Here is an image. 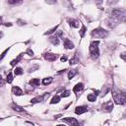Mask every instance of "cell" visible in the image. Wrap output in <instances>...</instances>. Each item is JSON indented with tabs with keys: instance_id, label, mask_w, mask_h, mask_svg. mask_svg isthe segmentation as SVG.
<instances>
[{
	"instance_id": "6da1fadb",
	"label": "cell",
	"mask_w": 126,
	"mask_h": 126,
	"mask_svg": "<svg viewBox=\"0 0 126 126\" xmlns=\"http://www.w3.org/2000/svg\"><path fill=\"white\" fill-rule=\"evenodd\" d=\"M111 94H112L113 100L116 104H124L125 103V100H126L125 92H121L120 90L113 87L112 90H111Z\"/></svg>"
},
{
	"instance_id": "7a4b0ae2",
	"label": "cell",
	"mask_w": 126,
	"mask_h": 126,
	"mask_svg": "<svg viewBox=\"0 0 126 126\" xmlns=\"http://www.w3.org/2000/svg\"><path fill=\"white\" fill-rule=\"evenodd\" d=\"M98 44H99V41H98V40H96V41H92L91 44H90L89 50H90L91 58H92L93 60L97 59L98 56H99V48H98Z\"/></svg>"
},
{
	"instance_id": "3957f363",
	"label": "cell",
	"mask_w": 126,
	"mask_h": 126,
	"mask_svg": "<svg viewBox=\"0 0 126 126\" xmlns=\"http://www.w3.org/2000/svg\"><path fill=\"white\" fill-rule=\"evenodd\" d=\"M92 35L95 38H105L108 35V32L102 28H96V29L93 30Z\"/></svg>"
},
{
	"instance_id": "277c9868",
	"label": "cell",
	"mask_w": 126,
	"mask_h": 126,
	"mask_svg": "<svg viewBox=\"0 0 126 126\" xmlns=\"http://www.w3.org/2000/svg\"><path fill=\"white\" fill-rule=\"evenodd\" d=\"M124 17V12L122 10L119 9H113L110 12V19L114 20L115 22H118L119 20H121Z\"/></svg>"
},
{
	"instance_id": "5b68a950",
	"label": "cell",
	"mask_w": 126,
	"mask_h": 126,
	"mask_svg": "<svg viewBox=\"0 0 126 126\" xmlns=\"http://www.w3.org/2000/svg\"><path fill=\"white\" fill-rule=\"evenodd\" d=\"M61 120L66 122V123H68V124H70L71 126H80L79 121L74 117H65V118H62Z\"/></svg>"
},
{
	"instance_id": "8992f818",
	"label": "cell",
	"mask_w": 126,
	"mask_h": 126,
	"mask_svg": "<svg viewBox=\"0 0 126 126\" xmlns=\"http://www.w3.org/2000/svg\"><path fill=\"white\" fill-rule=\"evenodd\" d=\"M88 111V106L87 105H82V106H77L76 108H75V113L76 114H83V113H85V112H87Z\"/></svg>"
},
{
	"instance_id": "52a82bcc",
	"label": "cell",
	"mask_w": 126,
	"mask_h": 126,
	"mask_svg": "<svg viewBox=\"0 0 126 126\" xmlns=\"http://www.w3.org/2000/svg\"><path fill=\"white\" fill-rule=\"evenodd\" d=\"M63 45L66 49H73L74 48V43L69 39V38H64L63 40Z\"/></svg>"
},
{
	"instance_id": "ba28073f",
	"label": "cell",
	"mask_w": 126,
	"mask_h": 126,
	"mask_svg": "<svg viewBox=\"0 0 126 126\" xmlns=\"http://www.w3.org/2000/svg\"><path fill=\"white\" fill-rule=\"evenodd\" d=\"M10 107H11V108H12L13 110L17 111V112H21V113H23V112H24V113H26V110H25V109H24V108H23L22 106H19L18 104L14 103V102L10 104Z\"/></svg>"
},
{
	"instance_id": "9c48e42d",
	"label": "cell",
	"mask_w": 126,
	"mask_h": 126,
	"mask_svg": "<svg viewBox=\"0 0 126 126\" xmlns=\"http://www.w3.org/2000/svg\"><path fill=\"white\" fill-rule=\"evenodd\" d=\"M44 58H45L47 61L52 62V61H55V60L57 59V55L54 54V53H50V52H48V53H45V54H44Z\"/></svg>"
},
{
	"instance_id": "30bf717a",
	"label": "cell",
	"mask_w": 126,
	"mask_h": 126,
	"mask_svg": "<svg viewBox=\"0 0 126 126\" xmlns=\"http://www.w3.org/2000/svg\"><path fill=\"white\" fill-rule=\"evenodd\" d=\"M49 41H50L52 44H54V45H58L59 42H60V40H59V35L55 33L54 35H52V36L49 37Z\"/></svg>"
},
{
	"instance_id": "8fae6325",
	"label": "cell",
	"mask_w": 126,
	"mask_h": 126,
	"mask_svg": "<svg viewBox=\"0 0 126 126\" xmlns=\"http://www.w3.org/2000/svg\"><path fill=\"white\" fill-rule=\"evenodd\" d=\"M12 93L15 95H22L23 94V90L18 86H14V87H12Z\"/></svg>"
},
{
	"instance_id": "7c38bea8",
	"label": "cell",
	"mask_w": 126,
	"mask_h": 126,
	"mask_svg": "<svg viewBox=\"0 0 126 126\" xmlns=\"http://www.w3.org/2000/svg\"><path fill=\"white\" fill-rule=\"evenodd\" d=\"M48 94H45V95L44 96H42V95H38V96H35L34 98H32V100H31V102L32 103H37V102H41L46 96H48Z\"/></svg>"
},
{
	"instance_id": "4fadbf2b",
	"label": "cell",
	"mask_w": 126,
	"mask_h": 126,
	"mask_svg": "<svg viewBox=\"0 0 126 126\" xmlns=\"http://www.w3.org/2000/svg\"><path fill=\"white\" fill-rule=\"evenodd\" d=\"M83 89H84V84H83V83H78V84L73 88V92H74L75 94H79L81 91H83Z\"/></svg>"
},
{
	"instance_id": "5bb4252c",
	"label": "cell",
	"mask_w": 126,
	"mask_h": 126,
	"mask_svg": "<svg viewBox=\"0 0 126 126\" xmlns=\"http://www.w3.org/2000/svg\"><path fill=\"white\" fill-rule=\"evenodd\" d=\"M68 21V23H69V25L71 26V27H73V28H79V26H80V23L77 21V20H74V19H68L67 20Z\"/></svg>"
},
{
	"instance_id": "9a60e30c",
	"label": "cell",
	"mask_w": 126,
	"mask_h": 126,
	"mask_svg": "<svg viewBox=\"0 0 126 126\" xmlns=\"http://www.w3.org/2000/svg\"><path fill=\"white\" fill-rule=\"evenodd\" d=\"M112 108H113L112 101H107L105 104H103V109H104V110H106V111H110Z\"/></svg>"
},
{
	"instance_id": "2e32d148",
	"label": "cell",
	"mask_w": 126,
	"mask_h": 126,
	"mask_svg": "<svg viewBox=\"0 0 126 126\" xmlns=\"http://www.w3.org/2000/svg\"><path fill=\"white\" fill-rule=\"evenodd\" d=\"M39 83H40V81H39V79H37V78L32 79V80L30 81V85L32 86V87H37V86H39Z\"/></svg>"
},
{
	"instance_id": "e0dca14e",
	"label": "cell",
	"mask_w": 126,
	"mask_h": 126,
	"mask_svg": "<svg viewBox=\"0 0 126 126\" xmlns=\"http://www.w3.org/2000/svg\"><path fill=\"white\" fill-rule=\"evenodd\" d=\"M21 60H22V54H20V55H19V56H18L16 59L12 60V61L10 62V64H11V66H12V67H14V66H15L16 64H18V63H19Z\"/></svg>"
},
{
	"instance_id": "ac0fdd59",
	"label": "cell",
	"mask_w": 126,
	"mask_h": 126,
	"mask_svg": "<svg viewBox=\"0 0 126 126\" xmlns=\"http://www.w3.org/2000/svg\"><path fill=\"white\" fill-rule=\"evenodd\" d=\"M69 62H70V63H69L70 65H74V64H76V63L79 62V58H78V56H77V53H76V54L69 60Z\"/></svg>"
},
{
	"instance_id": "d6986e66",
	"label": "cell",
	"mask_w": 126,
	"mask_h": 126,
	"mask_svg": "<svg viewBox=\"0 0 126 126\" xmlns=\"http://www.w3.org/2000/svg\"><path fill=\"white\" fill-rule=\"evenodd\" d=\"M52 81H53L52 77H47V78H44V79L42 80V84H43L44 86H46V85L51 84V83H52Z\"/></svg>"
},
{
	"instance_id": "ffe728a7",
	"label": "cell",
	"mask_w": 126,
	"mask_h": 126,
	"mask_svg": "<svg viewBox=\"0 0 126 126\" xmlns=\"http://www.w3.org/2000/svg\"><path fill=\"white\" fill-rule=\"evenodd\" d=\"M60 95H57V94H55L53 97H52V99H51V101H50V103L51 104H55V103H58L59 101H60Z\"/></svg>"
},
{
	"instance_id": "44dd1931",
	"label": "cell",
	"mask_w": 126,
	"mask_h": 126,
	"mask_svg": "<svg viewBox=\"0 0 126 126\" xmlns=\"http://www.w3.org/2000/svg\"><path fill=\"white\" fill-rule=\"evenodd\" d=\"M86 32H87V28H86V27L83 25V26H82V28H81V30L79 31V34H80L81 38H83V37H84V35H85Z\"/></svg>"
},
{
	"instance_id": "7402d4cb",
	"label": "cell",
	"mask_w": 126,
	"mask_h": 126,
	"mask_svg": "<svg viewBox=\"0 0 126 126\" xmlns=\"http://www.w3.org/2000/svg\"><path fill=\"white\" fill-rule=\"evenodd\" d=\"M23 73H24V71H23V69H22L21 67H16V68H15V70H14V74H15L16 76L22 75Z\"/></svg>"
},
{
	"instance_id": "603a6c76",
	"label": "cell",
	"mask_w": 126,
	"mask_h": 126,
	"mask_svg": "<svg viewBox=\"0 0 126 126\" xmlns=\"http://www.w3.org/2000/svg\"><path fill=\"white\" fill-rule=\"evenodd\" d=\"M87 99H88L89 101H91V102H94V101H95V99H96V95H95V94H88Z\"/></svg>"
},
{
	"instance_id": "cb8c5ba5",
	"label": "cell",
	"mask_w": 126,
	"mask_h": 126,
	"mask_svg": "<svg viewBox=\"0 0 126 126\" xmlns=\"http://www.w3.org/2000/svg\"><path fill=\"white\" fill-rule=\"evenodd\" d=\"M57 28H58V26H55V27H53L52 29H50V30H48L46 32H44V35H47V34H51V33H53L54 32H56V30H57Z\"/></svg>"
},
{
	"instance_id": "d4e9b609",
	"label": "cell",
	"mask_w": 126,
	"mask_h": 126,
	"mask_svg": "<svg viewBox=\"0 0 126 126\" xmlns=\"http://www.w3.org/2000/svg\"><path fill=\"white\" fill-rule=\"evenodd\" d=\"M76 74H77V70L76 69H73V70L69 71V73H68V79H72Z\"/></svg>"
},
{
	"instance_id": "484cf974",
	"label": "cell",
	"mask_w": 126,
	"mask_h": 126,
	"mask_svg": "<svg viewBox=\"0 0 126 126\" xmlns=\"http://www.w3.org/2000/svg\"><path fill=\"white\" fill-rule=\"evenodd\" d=\"M70 94H71V92H70L69 90H66V91H63V92L61 93L60 97H67V96H69Z\"/></svg>"
},
{
	"instance_id": "4316f807",
	"label": "cell",
	"mask_w": 126,
	"mask_h": 126,
	"mask_svg": "<svg viewBox=\"0 0 126 126\" xmlns=\"http://www.w3.org/2000/svg\"><path fill=\"white\" fill-rule=\"evenodd\" d=\"M6 82L8 83V84H11L12 82H13V75H12V73L10 72L8 75H7V79H6Z\"/></svg>"
},
{
	"instance_id": "83f0119b",
	"label": "cell",
	"mask_w": 126,
	"mask_h": 126,
	"mask_svg": "<svg viewBox=\"0 0 126 126\" xmlns=\"http://www.w3.org/2000/svg\"><path fill=\"white\" fill-rule=\"evenodd\" d=\"M8 3L9 4H12V5H17V4H21L22 1H13V0H10V1H8Z\"/></svg>"
},
{
	"instance_id": "f1b7e54d",
	"label": "cell",
	"mask_w": 126,
	"mask_h": 126,
	"mask_svg": "<svg viewBox=\"0 0 126 126\" xmlns=\"http://www.w3.org/2000/svg\"><path fill=\"white\" fill-rule=\"evenodd\" d=\"M8 50H9V47H8V48H7V49H5V50H4V51H3V53H2V54H1V55H0V61H1V60H2V59H3V58H4V56H5V54H6V53H7V52H8Z\"/></svg>"
},
{
	"instance_id": "f546056e",
	"label": "cell",
	"mask_w": 126,
	"mask_h": 126,
	"mask_svg": "<svg viewBox=\"0 0 126 126\" xmlns=\"http://www.w3.org/2000/svg\"><path fill=\"white\" fill-rule=\"evenodd\" d=\"M26 53H28V54H29V55H31V56H32V55H33V51H32L31 48H28V49H27V51H26Z\"/></svg>"
},
{
	"instance_id": "4dcf8cb0",
	"label": "cell",
	"mask_w": 126,
	"mask_h": 126,
	"mask_svg": "<svg viewBox=\"0 0 126 126\" xmlns=\"http://www.w3.org/2000/svg\"><path fill=\"white\" fill-rule=\"evenodd\" d=\"M4 84H5V82H4V80L2 79V77L0 76V87H3Z\"/></svg>"
},
{
	"instance_id": "1f68e13d",
	"label": "cell",
	"mask_w": 126,
	"mask_h": 126,
	"mask_svg": "<svg viewBox=\"0 0 126 126\" xmlns=\"http://www.w3.org/2000/svg\"><path fill=\"white\" fill-rule=\"evenodd\" d=\"M60 60H61V62H65V61L67 60V56H66V55H64V56H62V57L60 58Z\"/></svg>"
},
{
	"instance_id": "d6a6232c",
	"label": "cell",
	"mask_w": 126,
	"mask_h": 126,
	"mask_svg": "<svg viewBox=\"0 0 126 126\" xmlns=\"http://www.w3.org/2000/svg\"><path fill=\"white\" fill-rule=\"evenodd\" d=\"M124 55H125V52H123V53H121V58H122L123 60H125V56H124Z\"/></svg>"
},
{
	"instance_id": "836d02e7",
	"label": "cell",
	"mask_w": 126,
	"mask_h": 126,
	"mask_svg": "<svg viewBox=\"0 0 126 126\" xmlns=\"http://www.w3.org/2000/svg\"><path fill=\"white\" fill-rule=\"evenodd\" d=\"M11 26H12L11 23H6V24H5V27H11Z\"/></svg>"
},
{
	"instance_id": "e575fe53",
	"label": "cell",
	"mask_w": 126,
	"mask_h": 126,
	"mask_svg": "<svg viewBox=\"0 0 126 126\" xmlns=\"http://www.w3.org/2000/svg\"><path fill=\"white\" fill-rule=\"evenodd\" d=\"M2 36H3V32H0V38H1Z\"/></svg>"
},
{
	"instance_id": "d590c367",
	"label": "cell",
	"mask_w": 126,
	"mask_h": 126,
	"mask_svg": "<svg viewBox=\"0 0 126 126\" xmlns=\"http://www.w3.org/2000/svg\"><path fill=\"white\" fill-rule=\"evenodd\" d=\"M0 25H2V17H0Z\"/></svg>"
},
{
	"instance_id": "8d00e7d4",
	"label": "cell",
	"mask_w": 126,
	"mask_h": 126,
	"mask_svg": "<svg viewBox=\"0 0 126 126\" xmlns=\"http://www.w3.org/2000/svg\"><path fill=\"white\" fill-rule=\"evenodd\" d=\"M56 126H65V125H62V124H58V125H56Z\"/></svg>"
}]
</instances>
